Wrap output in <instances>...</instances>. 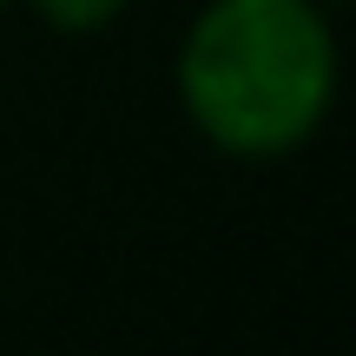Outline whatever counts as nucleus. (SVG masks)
<instances>
[{"label": "nucleus", "instance_id": "obj_1", "mask_svg": "<svg viewBox=\"0 0 356 356\" xmlns=\"http://www.w3.org/2000/svg\"><path fill=\"white\" fill-rule=\"evenodd\" d=\"M185 113L238 159H277L323 126L337 40L317 0H211L178 53Z\"/></svg>", "mask_w": 356, "mask_h": 356}, {"label": "nucleus", "instance_id": "obj_2", "mask_svg": "<svg viewBox=\"0 0 356 356\" xmlns=\"http://www.w3.org/2000/svg\"><path fill=\"white\" fill-rule=\"evenodd\" d=\"M40 13H47L60 33H92V26H106L126 0H33Z\"/></svg>", "mask_w": 356, "mask_h": 356}]
</instances>
